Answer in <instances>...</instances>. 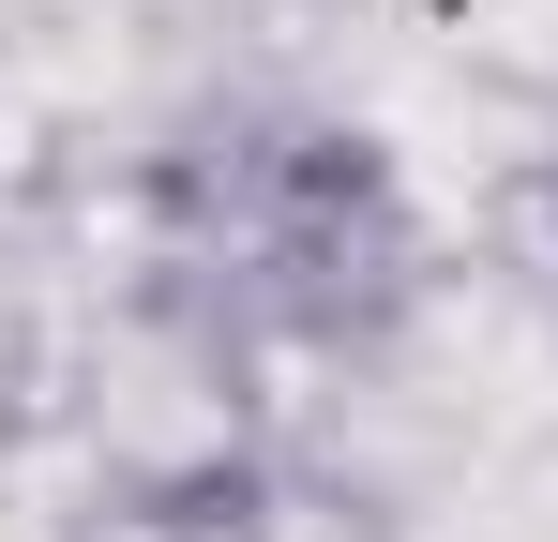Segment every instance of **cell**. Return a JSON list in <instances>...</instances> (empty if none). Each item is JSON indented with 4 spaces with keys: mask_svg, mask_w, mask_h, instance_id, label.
<instances>
[{
    "mask_svg": "<svg viewBox=\"0 0 558 542\" xmlns=\"http://www.w3.org/2000/svg\"><path fill=\"white\" fill-rule=\"evenodd\" d=\"M544 226H558V151H544Z\"/></svg>",
    "mask_w": 558,
    "mask_h": 542,
    "instance_id": "cell-2",
    "label": "cell"
},
{
    "mask_svg": "<svg viewBox=\"0 0 558 542\" xmlns=\"http://www.w3.org/2000/svg\"><path fill=\"white\" fill-rule=\"evenodd\" d=\"M136 211H151V301L211 361H242V347L363 361L423 301L408 167L363 121H317V106H211V121H182L151 151V181H136Z\"/></svg>",
    "mask_w": 558,
    "mask_h": 542,
    "instance_id": "cell-1",
    "label": "cell"
}]
</instances>
